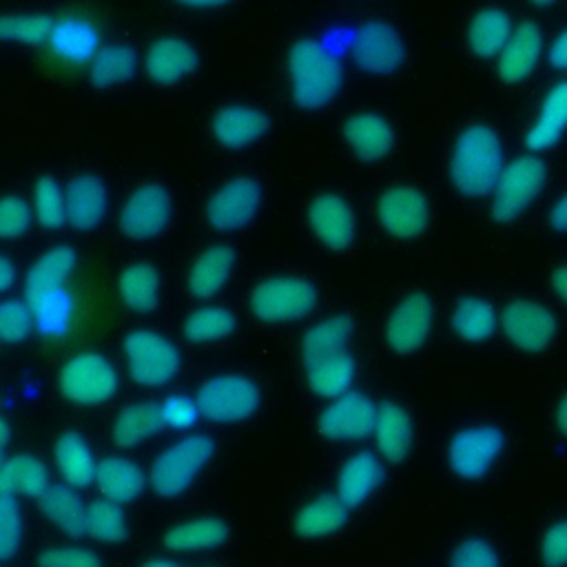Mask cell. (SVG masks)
<instances>
[{
	"mask_svg": "<svg viewBox=\"0 0 567 567\" xmlns=\"http://www.w3.org/2000/svg\"><path fill=\"white\" fill-rule=\"evenodd\" d=\"M505 168L503 144L487 124H470L461 131L450 155V179L465 197H485L496 188Z\"/></svg>",
	"mask_w": 567,
	"mask_h": 567,
	"instance_id": "1",
	"label": "cell"
},
{
	"mask_svg": "<svg viewBox=\"0 0 567 567\" xmlns=\"http://www.w3.org/2000/svg\"><path fill=\"white\" fill-rule=\"evenodd\" d=\"M288 75L292 100L306 111L330 104L343 84L339 58L315 38H301L290 47Z\"/></svg>",
	"mask_w": 567,
	"mask_h": 567,
	"instance_id": "2",
	"label": "cell"
},
{
	"mask_svg": "<svg viewBox=\"0 0 567 567\" xmlns=\"http://www.w3.org/2000/svg\"><path fill=\"white\" fill-rule=\"evenodd\" d=\"M213 454L215 441L206 434H188L171 443L153 458L148 467V483L153 492L164 498L179 496L190 487Z\"/></svg>",
	"mask_w": 567,
	"mask_h": 567,
	"instance_id": "3",
	"label": "cell"
},
{
	"mask_svg": "<svg viewBox=\"0 0 567 567\" xmlns=\"http://www.w3.org/2000/svg\"><path fill=\"white\" fill-rule=\"evenodd\" d=\"M250 312L266 323H288L308 317L317 306V290L308 279L279 275L259 281L248 297Z\"/></svg>",
	"mask_w": 567,
	"mask_h": 567,
	"instance_id": "4",
	"label": "cell"
},
{
	"mask_svg": "<svg viewBox=\"0 0 567 567\" xmlns=\"http://www.w3.org/2000/svg\"><path fill=\"white\" fill-rule=\"evenodd\" d=\"M124 357L128 374L144 388L166 385L179 370L182 357L177 346L155 330H131L124 337Z\"/></svg>",
	"mask_w": 567,
	"mask_h": 567,
	"instance_id": "5",
	"label": "cell"
},
{
	"mask_svg": "<svg viewBox=\"0 0 567 567\" xmlns=\"http://www.w3.org/2000/svg\"><path fill=\"white\" fill-rule=\"evenodd\" d=\"M261 392L257 383L237 372H224L206 379L197 390L202 416L215 423H239L259 408Z\"/></svg>",
	"mask_w": 567,
	"mask_h": 567,
	"instance_id": "6",
	"label": "cell"
},
{
	"mask_svg": "<svg viewBox=\"0 0 567 567\" xmlns=\"http://www.w3.org/2000/svg\"><path fill=\"white\" fill-rule=\"evenodd\" d=\"M545 175V164L534 155H518L507 162L492 190V217L498 224L516 219L540 193Z\"/></svg>",
	"mask_w": 567,
	"mask_h": 567,
	"instance_id": "7",
	"label": "cell"
},
{
	"mask_svg": "<svg viewBox=\"0 0 567 567\" xmlns=\"http://www.w3.org/2000/svg\"><path fill=\"white\" fill-rule=\"evenodd\" d=\"M60 392L80 405H100L117 390V372L100 352H78L60 370Z\"/></svg>",
	"mask_w": 567,
	"mask_h": 567,
	"instance_id": "8",
	"label": "cell"
},
{
	"mask_svg": "<svg viewBox=\"0 0 567 567\" xmlns=\"http://www.w3.org/2000/svg\"><path fill=\"white\" fill-rule=\"evenodd\" d=\"M264 199V188L259 179L248 175H237L224 182L204 206V217L208 226L219 233H235L248 226L259 213Z\"/></svg>",
	"mask_w": 567,
	"mask_h": 567,
	"instance_id": "9",
	"label": "cell"
},
{
	"mask_svg": "<svg viewBox=\"0 0 567 567\" xmlns=\"http://www.w3.org/2000/svg\"><path fill=\"white\" fill-rule=\"evenodd\" d=\"M354 64L374 75H390L405 62V42L385 20H365L352 35L350 47Z\"/></svg>",
	"mask_w": 567,
	"mask_h": 567,
	"instance_id": "10",
	"label": "cell"
},
{
	"mask_svg": "<svg viewBox=\"0 0 567 567\" xmlns=\"http://www.w3.org/2000/svg\"><path fill=\"white\" fill-rule=\"evenodd\" d=\"M173 202L164 186L142 184L135 188L117 213V228L124 237L144 241L157 237L171 221Z\"/></svg>",
	"mask_w": 567,
	"mask_h": 567,
	"instance_id": "11",
	"label": "cell"
},
{
	"mask_svg": "<svg viewBox=\"0 0 567 567\" xmlns=\"http://www.w3.org/2000/svg\"><path fill=\"white\" fill-rule=\"evenodd\" d=\"M505 447V434L496 425H470L458 430L447 447V461L461 478H481Z\"/></svg>",
	"mask_w": 567,
	"mask_h": 567,
	"instance_id": "12",
	"label": "cell"
},
{
	"mask_svg": "<svg viewBox=\"0 0 567 567\" xmlns=\"http://www.w3.org/2000/svg\"><path fill=\"white\" fill-rule=\"evenodd\" d=\"M377 410L379 405L368 394L350 390L323 408L317 427L332 441H361L374 434Z\"/></svg>",
	"mask_w": 567,
	"mask_h": 567,
	"instance_id": "13",
	"label": "cell"
},
{
	"mask_svg": "<svg viewBox=\"0 0 567 567\" xmlns=\"http://www.w3.org/2000/svg\"><path fill=\"white\" fill-rule=\"evenodd\" d=\"M377 217L390 235L412 239L427 228L430 204L419 188L396 184L381 193L377 202Z\"/></svg>",
	"mask_w": 567,
	"mask_h": 567,
	"instance_id": "14",
	"label": "cell"
},
{
	"mask_svg": "<svg viewBox=\"0 0 567 567\" xmlns=\"http://www.w3.org/2000/svg\"><path fill=\"white\" fill-rule=\"evenodd\" d=\"M434 323V306L425 292H410L403 297L385 321V341L399 354L419 350Z\"/></svg>",
	"mask_w": 567,
	"mask_h": 567,
	"instance_id": "15",
	"label": "cell"
},
{
	"mask_svg": "<svg viewBox=\"0 0 567 567\" xmlns=\"http://www.w3.org/2000/svg\"><path fill=\"white\" fill-rule=\"evenodd\" d=\"M501 326L507 339L527 352L543 350L556 334L554 315L545 306L527 299L509 301L501 312Z\"/></svg>",
	"mask_w": 567,
	"mask_h": 567,
	"instance_id": "16",
	"label": "cell"
},
{
	"mask_svg": "<svg viewBox=\"0 0 567 567\" xmlns=\"http://www.w3.org/2000/svg\"><path fill=\"white\" fill-rule=\"evenodd\" d=\"M308 224L317 239L332 250H346L354 241L357 219L350 204L337 193H319L308 206Z\"/></svg>",
	"mask_w": 567,
	"mask_h": 567,
	"instance_id": "17",
	"label": "cell"
},
{
	"mask_svg": "<svg viewBox=\"0 0 567 567\" xmlns=\"http://www.w3.org/2000/svg\"><path fill=\"white\" fill-rule=\"evenodd\" d=\"M51 51L66 64H91L100 47V29L89 16L64 13L55 18L49 35Z\"/></svg>",
	"mask_w": 567,
	"mask_h": 567,
	"instance_id": "18",
	"label": "cell"
},
{
	"mask_svg": "<svg viewBox=\"0 0 567 567\" xmlns=\"http://www.w3.org/2000/svg\"><path fill=\"white\" fill-rule=\"evenodd\" d=\"M199 64L197 49L179 38V35H164L151 42L144 55V71L146 75L162 86H171L188 78Z\"/></svg>",
	"mask_w": 567,
	"mask_h": 567,
	"instance_id": "19",
	"label": "cell"
},
{
	"mask_svg": "<svg viewBox=\"0 0 567 567\" xmlns=\"http://www.w3.org/2000/svg\"><path fill=\"white\" fill-rule=\"evenodd\" d=\"M268 128V115L250 104H226L217 109L210 120L213 137L226 148H244L255 144L266 135Z\"/></svg>",
	"mask_w": 567,
	"mask_h": 567,
	"instance_id": "20",
	"label": "cell"
},
{
	"mask_svg": "<svg viewBox=\"0 0 567 567\" xmlns=\"http://www.w3.org/2000/svg\"><path fill=\"white\" fill-rule=\"evenodd\" d=\"M64 190L69 224L75 230L86 233L102 224L109 210V188L102 177L93 173H80L69 182Z\"/></svg>",
	"mask_w": 567,
	"mask_h": 567,
	"instance_id": "21",
	"label": "cell"
},
{
	"mask_svg": "<svg viewBox=\"0 0 567 567\" xmlns=\"http://www.w3.org/2000/svg\"><path fill=\"white\" fill-rule=\"evenodd\" d=\"M543 53V31L536 22L514 27L505 49L498 55V75L507 84L525 80L538 64Z\"/></svg>",
	"mask_w": 567,
	"mask_h": 567,
	"instance_id": "22",
	"label": "cell"
},
{
	"mask_svg": "<svg viewBox=\"0 0 567 567\" xmlns=\"http://www.w3.org/2000/svg\"><path fill=\"white\" fill-rule=\"evenodd\" d=\"M343 137L348 146L365 162L385 157L394 146V131L390 122L372 111L354 113L343 124Z\"/></svg>",
	"mask_w": 567,
	"mask_h": 567,
	"instance_id": "23",
	"label": "cell"
},
{
	"mask_svg": "<svg viewBox=\"0 0 567 567\" xmlns=\"http://www.w3.org/2000/svg\"><path fill=\"white\" fill-rule=\"evenodd\" d=\"M235 266V250L228 244L204 248L188 268L186 288L197 299L215 297L228 281Z\"/></svg>",
	"mask_w": 567,
	"mask_h": 567,
	"instance_id": "24",
	"label": "cell"
},
{
	"mask_svg": "<svg viewBox=\"0 0 567 567\" xmlns=\"http://www.w3.org/2000/svg\"><path fill=\"white\" fill-rule=\"evenodd\" d=\"M148 474L126 458V456H106L97 461L95 470V485L104 498H111L120 505L133 503L146 487Z\"/></svg>",
	"mask_w": 567,
	"mask_h": 567,
	"instance_id": "25",
	"label": "cell"
},
{
	"mask_svg": "<svg viewBox=\"0 0 567 567\" xmlns=\"http://www.w3.org/2000/svg\"><path fill=\"white\" fill-rule=\"evenodd\" d=\"M374 441L381 456L390 463H401L414 441V427L410 414L394 401H383L377 410Z\"/></svg>",
	"mask_w": 567,
	"mask_h": 567,
	"instance_id": "26",
	"label": "cell"
},
{
	"mask_svg": "<svg viewBox=\"0 0 567 567\" xmlns=\"http://www.w3.org/2000/svg\"><path fill=\"white\" fill-rule=\"evenodd\" d=\"M381 481H383L381 461L372 452L361 450L341 465L337 476V496L348 507H357L381 485Z\"/></svg>",
	"mask_w": 567,
	"mask_h": 567,
	"instance_id": "27",
	"label": "cell"
},
{
	"mask_svg": "<svg viewBox=\"0 0 567 567\" xmlns=\"http://www.w3.org/2000/svg\"><path fill=\"white\" fill-rule=\"evenodd\" d=\"M565 128H567V80L554 84L547 91L540 104V111L525 135V144L532 151H545L560 140Z\"/></svg>",
	"mask_w": 567,
	"mask_h": 567,
	"instance_id": "28",
	"label": "cell"
},
{
	"mask_svg": "<svg viewBox=\"0 0 567 567\" xmlns=\"http://www.w3.org/2000/svg\"><path fill=\"white\" fill-rule=\"evenodd\" d=\"M40 509L58 529L73 538L89 532V507L71 485H49V489L40 496Z\"/></svg>",
	"mask_w": 567,
	"mask_h": 567,
	"instance_id": "29",
	"label": "cell"
},
{
	"mask_svg": "<svg viewBox=\"0 0 567 567\" xmlns=\"http://www.w3.org/2000/svg\"><path fill=\"white\" fill-rule=\"evenodd\" d=\"M33 312L35 330L47 337V339H62L73 321L75 312V299L73 295L64 288H51L40 295H33L27 299Z\"/></svg>",
	"mask_w": 567,
	"mask_h": 567,
	"instance_id": "30",
	"label": "cell"
},
{
	"mask_svg": "<svg viewBox=\"0 0 567 567\" xmlns=\"http://www.w3.org/2000/svg\"><path fill=\"white\" fill-rule=\"evenodd\" d=\"M49 470L33 454L4 456L0 467V489L13 496L40 498L49 489Z\"/></svg>",
	"mask_w": 567,
	"mask_h": 567,
	"instance_id": "31",
	"label": "cell"
},
{
	"mask_svg": "<svg viewBox=\"0 0 567 567\" xmlns=\"http://www.w3.org/2000/svg\"><path fill=\"white\" fill-rule=\"evenodd\" d=\"M348 505L337 494H319L295 514V532L306 538H319L339 532L348 520Z\"/></svg>",
	"mask_w": 567,
	"mask_h": 567,
	"instance_id": "32",
	"label": "cell"
},
{
	"mask_svg": "<svg viewBox=\"0 0 567 567\" xmlns=\"http://www.w3.org/2000/svg\"><path fill=\"white\" fill-rule=\"evenodd\" d=\"M352 330H354L352 317L343 312L330 315L319 323H315L312 328H308L299 348L303 363L310 365L319 359H326L330 354L346 350V343L350 341Z\"/></svg>",
	"mask_w": 567,
	"mask_h": 567,
	"instance_id": "33",
	"label": "cell"
},
{
	"mask_svg": "<svg viewBox=\"0 0 567 567\" xmlns=\"http://www.w3.org/2000/svg\"><path fill=\"white\" fill-rule=\"evenodd\" d=\"M512 31V18L503 9L485 7L470 20L467 44L478 58H494L501 55Z\"/></svg>",
	"mask_w": 567,
	"mask_h": 567,
	"instance_id": "34",
	"label": "cell"
},
{
	"mask_svg": "<svg viewBox=\"0 0 567 567\" xmlns=\"http://www.w3.org/2000/svg\"><path fill=\"white\" fill-rule=\"evenodd\" d=\"M306 370H308L310 390L323 399H337L350 392L357 377V363L348 350L319 359L306 365Z\"/></svg>",
	"mask_w": 567,
	"mask_h": 567,
	"instance_id": "35",
	"label": "cell"
},
{
	"mask_svg": "<svg viewBox=\"0 0 567 567\" xmlns=\"http://www.w3.org/2000/svg\"><path fill=\"white\" fill-rule=\"evenodd\" d=\"M53 456L66 485L86 487L95 481L97 461L93 458L89 443L78 432L60 434L53 447Z\"/></svg>",
	"mask_w": 567,
	"mask_h": 567,
	"instance_id": "36",
	"label": "cell"
},
{
	"mask_svg": "<svg viewBox=\"0 0 567 567\" xmlns=\"http://www.w3.org/2000/svg\"><path fill=\"white\" fill-rule=\"evenodd\" d=\"M117 290H120V297L126 308L144 315V312H151L157 308L162 279L153 264L137 261V264L126 266L120 272Z\"/></svg>",
	"mask_w": 567,
	"mask_h": 567,
	"instance_id": "37",
	"label": "cell"
},
{
	"mask_svg": "<svg viewBox=\"0 0 567 567\" xmlns=\"http://www.w3.org/2000/svg\"><path fill=\"white\" fill-rule=\"evenodd\" d=\"M228 538V525L217 516H197L173 525L164 534V545L173 551H204Z\"/></svg>",
	"mask_w": 567,
	"mask_h": 567,
	"instance_id": "38",
	"label": "cell"
},
{
	"mask_svg": "<svg viewBox=\"0 0 567 567\" xmlns=\"http://www.w3.org/2000/svg\"><path fill=\"white\" fill-rule=\"evenodd\" d=\"M164 427L162 408L155 401H137L126 405L113 421V443L133 447Z\"/></svg>",
	"mask_w": 567,
	"mask_h": 567,
	"instance_id": "39",
	"label": "cell"
},
{
	"mask_svg": "<svg viewBox=\"0 0 567 567\" xmlns=\"http://www.w3.org/2000/svg\"><path fill=\"white\" fill-rule=\"evenodd\" d=\"M75 252L71 246H53L42 252L29 268L24 277V299L40 295L44 290L64 286L66 277L73 272Z\"/></svg>",
	"mask_w": 567,
	"mask_h": 567,
	"instance_id": "40",
	"label": "cell"
},
{
	"mask_svg": "<svg viewBox=\"0 0 567 567\" xmlns=\"http://www.w3.org/2000/svg\"><path fill=\"white\" fill-rule=\"evenodd\" d=\"M137 71V53L128 44H106L89 64V80L97 89H109L128 82Z\"/></svg>",
	"mask_w": 567,
	"mask_h": 567,
	"instance_id": "41",
	"label": "cell"
},
{
	"mask_svg": "<svg viewBox=\"0 0 567 567\" xmlns=\"http://www.w3.org/2000/svg\"><path fill=\"white\" fill-rule=\"evenodd\" d=\"M496 312L481 297H463L452 310V328L465 341H485L496 330Z\"/></svg>",
	"mask_w": 567,
	"mask_h": 567,
	"instance_id": "42",
	"label": "cell"
},
{
	"mask_svg": "<svg viewBox=\"0 0 567 567\" xmlns=\"http://www.w3.org/2000/svg\"><path fill=\"white\" fill-rule=\"evenodd\" d=\"M237 319L228 308L221 306H202L188 312L184 319V337L195 343H208L226 339L235 332Z\"/></svg>",
	"mask_w": 567,
	"mask_h": 567,
	"instance_id": "43",
	"label": "cell"
},
{
	"mask_svg": "<svg viewBox=\"0 0 567 567\" xmlns=\"http://www.w3.org/2000/svg\"><path fill=\"white\" fill-rule=\"evenodd\" d=\"M33 215L35 221L42 228L58 230L64 224H69V213H66V190L58 184L55 177L42 175L33 184V197H31Z\"/></svg>",
	"mask_w": 567,
	"mask_h": 567,
	"instance_id": "44",
	"label": "cell"
},
{
	"mask_svg": "<svg viewBox=\"0 0 567 567\" xmlns=\"http://www.w3.org/2000/svg\"><path fill=\"white\" fill-rule=\"evenodd\" d=\"M89 534L100 543H122L128 536L126 514L120 503L111 498H97L89 505Z\"/></svg>",
	"mask_w": 567,
	"mask_h": 567,
	"instance_id": "45",
	"label": "cell"
},
{
	"mask_svg": "<svg viewBox=\"0 0 567 567\" xmlns=\"http://www.w3.org/2000/svg\"><path fill=\"white\" fill-rule=\"evenodd\" d=\"M53 22L49 13H7L0 20V35L9 42L42 44L49 42Z\"/></svg>",
	"mask_w": 567,
	"mask_h": 567,
	"instance_id": "46",
	"label": "cell"
},
{
	"mask_svg": "<svg viewBox=\"0 0 567 567\" xmlns=\"http://www.w3.org/2000/svg\"><path fill=\"white\" fill-rule=\"evenodd\" d=\"M35 328L33 312L27 299H4L0 303V337L4 343L24 341Z\"/></svg>",
	"mask_w": 567,
	"mask_h": 567,
	"instance_id": "47",
	"label": "cell"
},
{
	"mask_svg": "<svg viewBox=\"0 0 567 567\" xmlns=\"http://www.w3.org/2000/svg\"><path fill=\"white\" fill-rule=\"evenodd\" d=\"M22 540V512L18 498L9 492L0 496V558L9 560Z\"/></svg>",
	"mask_w": 567,
	"mask_h": 567,
	"instance_id": "48",
	"label": "cell"
},
{
	"mask_svg": "<svg viewBox=\"0 0 567 567\" xmlns=\"http://www.w3.org/2000/svg\"><path fill=\"white\" fill-rule=\"evenodd\" d=\"M33 219V206L20 195H4L0 202V237L16 239L24 235Z\"/></svg>",
	"mask_w": 567,
	"mask_h": 567,
	"instance_id": "49",
	"label": "cell"
},
{
	"mask_svg": "<svg viewBox=\"0 0 567 567\" xmlns=\"http://www.w3.org/2000/svg\"><path fill=\"white\" fill-rule=\"evenodd\" d=\"M450 567H501V558L485 538H465L461 540L452 556H450Z\"/></svg>",
	"mask_w": 567,
	"mask_h": 567,
	"instance_id": "50",
	"label": "cell"
},
{
	"mask_svg": "<svg viewBox=\"0 0 567 567\" xmlns=\"http://www.w3.org/2000/svg\"><path fill=\"white\" fill-rule=\"evenodd\" d=\"M38 567H102L95 551L78 545L47 547L38 554Z\"/></svg>",
	"mask_w": 567,
	"mask_h": 567,
	"instance_id": "51",
	"label": "cell"
},
{
	"mask_svg": "<svg viewBox=\"0 0 567 567\" xmlns=\"http://www.w3.org/2000/svg\"><path fill=\"white\" fill-rule=\"evenodd\" d=\"M162 419L166 427L173 430H188L195 425V421L199 419V405L197 399H190L186 394H171L166 396L162 403Z\"/></svg>",
	"mask_w": 567,
	"mask_h": 567,
	"instance_id": "52",
	"label": "cell"
},
{
	"mask_svg": "<svg viewBox=\"0 0 567 567\" xmlns=\"http://www.w3.org/2000/svg\"><path fill=\"white\" fill-rule=\"evenodd\" d=\"M540 556L547 567H567V518L554 523L543 540H540Z\"/></svg>",
	"mask_w": 567,
	"mask_h": 567,
	"instance_id": "53",
	"label": "cell"
},
{
	"mask_svg": "<svg viewBox=\"0 0 567 567\" xmlns=\"http://www.w3.org/2000/svg\"><path fill=\"white\" fill-rule=\"evenodd\" d=\"M549 62L556 66V69H565L567 71V29L560 31L551 47H549Z\"/></svg>",
	"mask_w": 567,
	"mask_h": 567,
	"instance_id": "54",
	"label": "cell"
},
{
	"mask_svg": "<svg viewBox=\"0 0 567 567\" xmlns=\"http://www.w3.org/2000/svg\"><path fill=\"white\" fill-rule=\"evenodd\" d=\"M549 224L554 230L567 233V193L554 202L549 210Z\"/></svg>",
	"mask_w": 567,
	"mask_h": 567,
	"instance_id": "55",
	"label": "cell"
},
{
	"mask_svg": "<svg viewBox=\"0 0 567 567\" xmlns=\"http://www.w3.org/2000/svg\"><path fill=\"white\" fill-rule=\"evenodd\" d=\"M13 284H16V266L7 255H2L0 257V290L7 292Z\"/></svg>",
	"mask_w": 567,
	"mask_h": 567,
	"instance_id": "56",
	"label": "cell"
},
{
	"mask_svg": "<svg viewBox=\"0 0 567 567\" xmlns=\"http://www.w3.org/2000/svg\"><path fill=\"white\" fill-rule=\"evenodd\" d=\"M551 286H554V290L567 301V266H560L558 270H554V275H551Z\"/></svg>",
	"mask_w": 567,
	"mask_h": 567,
	"instance_id": "57",
	"label": "cell"
},
{
	"mask_svg": "<svg viewBox=\"0 0 567 567\" xmlns=\"http://www.w3.org/2000/svg\"><path fill=\"white\" fill-rule=\"evenodd\" d=\"M179 4H186V7H195V9H213V7H221L230 0H175Z\"/></svg>",
	"mask_w": 567,
	"mask_h": 567,
	"instance_id": "58",
	"label": "cell"
},
{
	"mask_svg": "<svg viewBox=\"0 0 567 567\" xmlns=\"http://www.w3.org/2000/svg\"><path fill=\"white\" fill-rule=\"evenodd\" d=\"M556 423H558L560 432L567 436V394L560 399V403L556 408Z\"/></svg>",
	"mask_w": 567,
	"mask_h": 567,
	"instance_id": "59",
	"label": "cell"
},
{
	"mask_svg": "<svg viewBox=\"0 0 567 567\" xmlns=\"http://www.w3.org/2000/svg\"><path fill=\"white\" fill-rule=\"evenodd\" d=\"M9 436H11L9 421H7V419H2V421H0V450H2V452L9 447Z\"/></svg>",
	"mask_w": 567,
	"mask_h": 567,
	"instance_id": "60",
	"label": "cell"
},
{
	"mask_svg": "<svg viewBox=\"0 0 567 567\" xmlns=\"http://www.w3.org/2000/svg\"><path fill=\"white\" fill-rule=\"evenodd\" d=\"M142 567H179V565L166 558H153V560H146Z\"/></svg>",
	"mask_w": 567,
	"mask_h": 567,
	"instance_id": "61",
	"label": "cell"
},
{
	"mask_svg": "<svg viewBox=\"0 0 567 567\" xmlns=\"http://www.w3.org/2000/svg\"><path fill=\"white\" fill-rule=\"evenodd\" d=\"M532 4H536V7H549V4H554L556 0H529Z\"/></svg>",
	"mask_w": 567,
	"mask_h": 567,
	"instance_id": "62",
	"label": "cell"
}]
</instances>
